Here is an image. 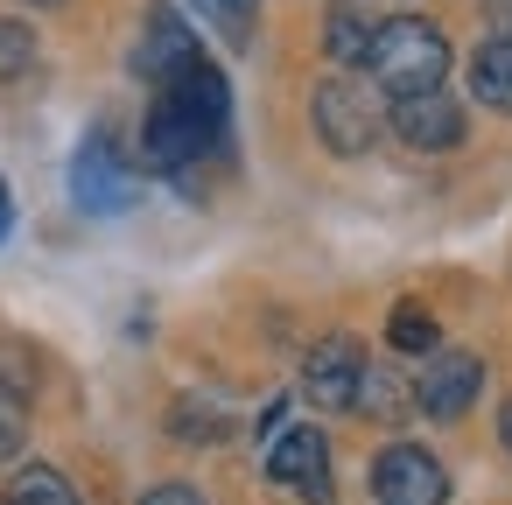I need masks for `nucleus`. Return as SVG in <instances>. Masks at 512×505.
Returning <instances> with one entry per match:
<instances>
[{"instance_id":"obj_1","label":"nucleus","mask_w":512,"mask_h":505,"mask_svg":"<svg viewBox=\"0 0 512 505\" xmlns=\"http://www.w3.org/2000/svg\"><path fill=\"white\" fill-rule=\"evenodd\" d=\"M365 71H372V92H386V99L442 92V78H449V36L428 15H393L365 43Z\"/></svg>"},{"instance_id":"obj_2","label":"nucleus","mask_w":512,"mask_h":505,"mask_svg":"<svg viewBox=\"0 0 512 505\" xmlns=\"http://www.w3.org/2000/svg\"><path fill=\"white\" fill-rule=\"evenodd\" d=\"M309 120H316V141L330 155H365L379 141V127H386L372 85H358V78H323L316 99H309Z\"/></svg>"},{"instance_id":"obj_3","label":"nucleus","mask_w":512,"mask_h":505,"mask_svg":"<svg viewBox=\"0 0 512 505\" xmlns=\"http://www.w3.org/2000/svg\"><path fill=\"white\" fill-rule=\"evenodd\" d=\"M71 197H78V211H92V218H120V211H134V169L120 162V141L106 134V127H92L85 141H78V155H71Z\"/></svg>"},{"instance_id":"obj_4","label":"nucleus","mask_w":512,"mask_h":505,"mask_svg":"<svg viewBox=\"0 0 512 505\" xmlns=\"http://www.w3.org/2000/svg\"><path fill=\"white\" fill-rule=\"evenodd\" d=\"M407 393H414V407H421L428 421L449 428V421H463V414L477 407V393H484V358H477V351H442V344H435V351L421 358V372H414Z\"/></svg>"},{"instance_id":"obj_5","label":"nucleus","mask_w":512,"mask_h":505,"mask_svg":"<svg viewBox=\"0 0 512 505\" xmlns=\"http://www.w3.org/2000/svg\"><path fill=\"white\" fill-rule=\"evenodd\" d=\"M372 498L379 505H442L449 498V470L421 442H386L372 456Z\"/></svg>"},{"instance_id":"obj_6","label":"nucleus","mask_w":512,"mask_h":505,"mask_svg":"<svg viewBox=\"0 0 512 505\" xmlns=\"http://www.w3.org/2000/svg\"><path fill=\"white\" fill-rule=\"evenodd\" d=\"M358 379H365V344H358L351 330H330V337L309 344V358H302V393H309L323 414H344V407L358 400Z\"/></svg>"},{"instance_id":"obj_7","label":"nucleus","mask_w":512,"mask_h":505,"mask_svg":"<svg viewBox=\"0 0 512 505\" xmlns=\"http://www.w3.org/2000/svg\"><path fill=\"white\" fill-rule=\"evenodd\" d=\"M267 477L281 491H302L309 505H330V442L316 421H295L267 442Z\"/></svg>"},{"instance_id":"obj_8","label":"nucleus","mask_w":512,"mask_h":505,"mask_svg":"<svg viewBox=\"0 0 512 505\" xmlns=\"http://www.w3.org/2000/svg\"><path fill=\"white\" fill-rule=\"evenodd\" d=\"M197 155H211L204 127H197L169 92H155V106H148V120H141V169H155V176H183Z\"/></svg>"},{"instance_id":"obj_9","label":"nucleus","mask_w":512,"mask_h":505,"mask_svg":"<svg viewBox=\"0 0 512 505\" xmlns=\"http://www.w3.org/2000/svg\"><path fill=\"white\" fill-rule=\"evenodd\" d=\"M386 127H393V141H407L414 155H449V148H463V106H456L449 92L393 99V106H386Z\"/></svg>"},{"instance_id":"obj_10","label":"nucleus","mask_w":512,"mask_h":505,"mask_svg":"<svg viewBox=\"0 0 512 505\" xmlns=\"http://www.w3.org/2000/svg\"><path fill=\"white\" fill-rule=\"evenodd\" d=\"M190 57H204V50H197V29H190L176 8H155L148 43H141V78H148V85H169Z\"/></svg>"},{"instance_id":"obj_11","label":"nucleus","mask_w":512,"mask_h":505,"mask_svg":"<svg viewBox=\"0 0 512 505\" xmlns=\"http://www.w3.org/2000/svg\"><path fill=\"white\" fill-rule=\"evenodd\" d=\"M470 99L512 120V36H491L470 50Z\"/></svg>"},{"instance_id":"obj_12","label":"nucleus","mask_w":512,"mask_h":505,"mask_svg":"<svg viewBox=\"0 0 512 505\" xmlns=\"http://www.w3.org/2000/svg\"><path fill=\"white\" fill-rule=\"evenodd\" d=\"M0 505H78V491H71V477H64L57 463H29V470L8 477Z\"/></svg>"},{"instance_id":"obj_13","label":"nucleus","mask_w":512,"mask_h":505,"mask_svg":"<svg viewBox=\"0 0 512 505\" xmlns=\"http://www.w3.org/2000/svg\"><path fill=\"white\" fill-rule=\"evenodd\" d=\"M351 407H365L372 421H400V414L414 407V393L393 379V365H372V358H365V379H358V400H351Z\"/></svg>"},{"instance_id":"obj_14","label":"nucleus","mask_w":512,"mask_h":505,"mask_svg":"<svg viewBox=\"0 0 512 505\" xmlns=\"http://www.w3.org/2000/svg\"><path fill=\"white\" fill-rule=\"evenodd\" d=\"M386 344H393L400 358H428V351L442 344V330H435V316H428L421 302H400V309L386 316Z\"/></svg>"},{"instance_id":"obj_15","label":"nucleus","mask_w":512,"mask_h":505,"mask_svg":"<svg viewBox=\"0 0 512 505\" xmlns=\"http://www.w3.org/2000/svg\"><path fill=\"white\" fill-rule=\"evenodd\" d=\"M365 43H372V22H358V8H330L323 50H330L337 64H365Z\"/></svg>"},{"instance_id":"obj_16","label":"nucleus","mask_w":512,"mask_h":505,"mask_svg":"<svg viewBox=\"0 0 512 505\" xmlns=\"http://www.w3.org/2000/svg\"><path fill=\"white\" fill-rule=\"evenodd\" d=\"M29 64H36V29H29V22H15V15H0V85L22 78Z\"/></svg>"},{"instance_id":"obj_17","label":"nucleus","mask_w":512,"mask_h":505,"mask_svg":"<svg viewBox=\"0 0 512 505\" xmlns=\"http://www.w3.org/2000/svg\"><path fill=\"white\" fill-rule=\"evenodd\" d=\"M22 442H29V400L0 379V463L8 456H22Z\"/></svg>"},{"instance_id":"obj_18","label":"nucleus","mask_w":512,"mask_h":505,"mask_svg":"<svg viewBox=\"0 0 512 505\" xmlns=\"http://www.w3.org/2000/svg\"><path fill=\"white\" fill-rule=\"evenodd\" d=\"M141 505H211V498H204L197 484H183V477H169V484H155V491H148Z\"/></svg>"},{"instance_id":"obj_19","label":"nucleus","mask_w":512,"mask_h":505,"mask_svg":"<svg viewBox=\"0 0 512 505\" xmlns=\"http://www.w3.org/2000/svg\"><path fill=\"white\" fill-rule=\"evenodd\" d=\"M484 22H491V36H512V0H484Z\"/></svg>"},{"instance_id":"obj_20","label":"nucleus","mask_w":512,"mask_h":505,"mask_svg":"<svg viewBox=\"0 0 512 505\" xmlns=\"http://www.w3.org/2000/svg\"><path fill=\"white\" fill-rule=\"evenodd\" d=\"M498 449L512 456V393H505V407H498Z\"/></svg>"},{"instance_id":"obj_21","label":"nucleus","mask_w":512,"mask_h":505,"mask_svg":"<svg viewBox=\"0 0 512 505\" xmlns=\"http://www.w3.org/2000/svg\"><path fill=\"white\" fill-rule=\"evenodd\" d=\"M8 225H15V197H8V183H0V239H8Z\"/></svg>"},{"instance_id":"obj_22","label":"nucleus","mask_w":512,"mask_h":505,"mask_svg":"<svg viewBox=\"0 0 512 505\" xmlns=\"http://www.w3.org/2000/svg\"><path fill=\"white\" fill-rule=\"evenodd\" d=\"M29 8H50V0H29Z\"/></svg>"}]
</instances>
